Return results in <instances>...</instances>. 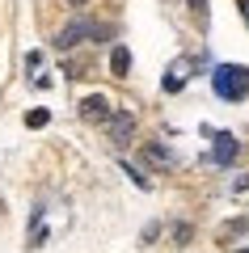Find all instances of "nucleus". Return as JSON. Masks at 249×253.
Wrapping results in <instances>:
<instances>
[{
	"instance_id": "nucleus-9",
	"label": "nucleus",
	"mask_w": 249,
	"mask_h": 253,
	"mask_svg": "<svg viewBox=\"0 0 249 253\" xmlns=\"http://www.w3.org/2000/svg\"><path fill=\"white\" fill-rule=\"evenodd\" d=\"M47 123H51L47 110H30V114H26V126H47Z\"/></svg>"
},
{
	"instance_id": "nucleus-14",
	"label": "nucleus",
	"mask_w": 249,
	"mask_h": 253,
	"mask_svg": "<svg viewBox=\"0 0 249 253\" xmlns=\"http://www.w3.org/2000/svg\"><path fill=\"white\" fill-rule=\"evenodd\" d=\"M68 4H85V0H68Z\"/></svg>"
},
{
	"instance_id": "nucleus-12",
	"label": "nucleus",
	"mask_w": 249,
	"mask_h": 253,
	"mask_svg": "<svg viewBox=\"0 0 249 253\" xmlns=\"http://www.w3.org/2000/svg\"><path fill=\"white\" fill-rule=\"evenodd\" d=\"M241 17H245V21H249V0H241Z\"/></svg>"
},
{
	"instance_id": "nucleus-13",
	"label": "nucleus",
	"mask_w": 249,
	"mask_h": 253,
	"mask_svg": "<svg viewBox=\"0 0 249 253\" xmlns=\"http://www.w3.org/2000/svg\"><path fill=\"white\" fill-rule=\"evenodd\" d=\"M186 4H190V9H203V4H207V0H186Z\"/></svg>"
},
{
	"instance_id": "nucleus-7",
	"label": "nucleus",
	"mask_w": 249,
	"mask_h": 253,
	"mask_svg": "<svg viewBox=\"0 0 249 253\" xmlns=\"http://www.w3.org/2000/svg\"><path fill=\"white\" fill-rule=\"evenodd\" d=\"M127 68H131V51H127V46H114V51H110V72L127 76Z\"/></svg>"
},
{
	"instance_id": "nucleus-11",
	"label": "nucleus",
	"mask_w": 249,
	"mask_h": 253,
	"mask_svg": "<svg viewBox=\"0 0 249 253\" xmlns=\"http://www.w3.org/2000/svg\"><path fill=\"white\" fill-rule=\"evenodd\" d=\"M173 236H178L173 245H186V241H190V228H186V224H178V228H173Z\"/></svg>"
},
{
	"instance_id": "nucleus-4",
	"label": "nucleus",
	"mask_w": 249,
	"mask_h": 253,
	"mask_svg": "<svg viewBox=\"0 0 249 253\" xmlns=\"http://www.w3.org/2000/svg\"><path fill=\"white\" fill-rule=\"evenodd\" d=\"M131 131H135V114H131V110H118V114L106 123V135L114 139V144H127V139H131Z\"/></svg>"
},
{
	"instance_id": "nucleus-2",
	"label": "nucleus",
	"mask_w": 249,
	"mask_h": 253,
	"mask_svg": "<svg viewBox=\"0 0 249 253\" xmlns=\"http://www.w3.org/2000/svg\"><path fill=\"white\" fill-rule=\"evenodd\" d=\"M85 34H93V38H98V34H106V30H101V26H93V21H72V26H63L59 34H55V46H59V51H72V46H76Z\"/></svg>"
},
{
	"instance_id": "nucleus-8",
	"label": "nucleus",
	"mask_w": 249,
	"mask_h": 253,
	"mask_svg": "<svg viewBox=\"0 0 249 253\" xmlns=\"http://www.w3.org/2000/svg\"><path fill=\"white\" fill-rule=\"evenodd\" d=\"M144 156H148L152 165H173V152H169V148H160V144H148V148H144Z\"/></svg>"
},
{
	"instance_id": "nucleus-3",
	"label": "nucleus",
	"mask_w": 249,
	"mask_h": 253,
	"mask_svg": "<svg viewBox=\"0 0 249 253\" xmlns=\"http://www.w3.org/2000/svg\"><path fill=\"white\" fill-rule=\"evenodd\" d=\"M80 118H85V123H110L114 110H110V101L101 97V93H89V97L80 101Z\"/></svg>"
},
{
	"instance_id": "nucleus-10",
	"label": "nucleus",
	"mask_w": 249,
	"mask_h": 253,
	"mask_svg": "<svg viewBox=\"0 0 249 253\" xmlns=\"http://www.w3.org/2000/svg\"><path fill=\"white\" fill-rule=\"evenodd\" d=\"M245 228H249V224H245V219H237V224H228V228H224V232H220V236H237V232H245Z\"/></svg>"
},
{
	"instance_id": "nucleus-1",
	"label": "nucleus",
	"mask_w": 249,
	"mask_h": 253,
	"mask_svg": "<svg viewBox=\"0 0 249 253\" xmlns=\"http://www.w3.org/2000/svg\"><path fill=\"white\" fill-rule=\"evenodd\" d=\"M211 84L224 101H241V97H249V68L245 63H220L211 72Z\"/></svg>"
},
{
	"instance_id": "nucleus-5",
	"label": "nucleus",
	"mask_w": 249,
	"mask_h": 253,
	"mask_svg": "<svg viewBox=\"0 0 249 253\" xmlns=\"http://www.w3.org/2000/svg\"><path fill=\"white\" fill-rule=\"evenodd\" d=\"M237 152H241V144L228 135V131H220V135H215V148H211V161L215 165H232V161H237Z\"/></svg>"
},
{
	"instance_id": "nucleus-6",
	"label": "nucleus",
	"mask_w": 249,
	"mask_h": 253,
	"mask_svg": "<svg viewBox=\"0 0 249 253\" xmlns=\"http://www.w3.org/2000/svg\"><path fill=\"white\" fill-rule=\"evenodd\" d=\"M186 68H190V59H178L169 68V76H165V89H169V93H178L182 84H186Z\"/></svg>"
}]
</instances>
